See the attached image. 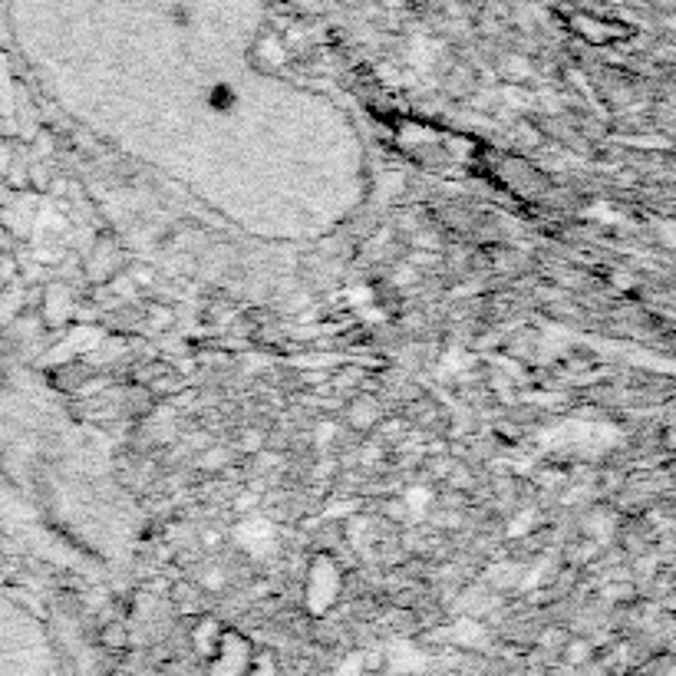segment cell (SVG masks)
Wrapping results in <instances>:
<instances>
[{
    "label": "cell",
    "mask_w": 676,
    "mask_h": 676,
    "mask_svg": "<svg viewBox=\"0 0 676 676\" xmlns=\"http://www.w3.org/2000/svg\"><path fill=\"white\" fill-rule=\"evenodd\" d=\"M337 594H340V571L327 554H320L307 574V610L324 617L337 604Z\"/></svg>",
    "instance_id": "1"
},
{
    "label": "cell",
    "mask_w": 676,
    "mask_h": 676,
    "mask_svg": "<svg viewBox=\"0 0 676 676\" xmlns=\"http://www.w3.org/2000/svg\"><path fill=\"white\" fill-rule=\"evenodd\" d=\"M255 660H258V653L251 650V643L241 633L228 630L218 653L209 663V676H251Z\"/></svg>",
    "instance_id": "2"
},
{
    "label": "cell",
    "mask_w": 676,
    "mask_h": 676,
    "mask_svg": "<svg viewBox=\"0 0 676 676\" xmlns=\"http://www.w3.org/2000/svg\"><path fill=\"white\" fill-rule=\"evenodd\" d=\"M235 544L251 557H271L278 551V525L264 515H245L235 525Z\"/></svg>",
    "instance_id": "3"
},
{
    "label": "cell",
    "mask_w": 676,
    "mask_h": 676,
    "mask_svg": "<svg viewBox=\"0 0 676 676\" xmlns=\"http://www.w3.org/2000/svg\"><path fill=\"white\" fill-rule=\"evenodd\" d=\"M225 633H228V630H222V623H218V620L205 617V620H199V627L192 630V643H195V650H199L202 656H209V660H212V656L218 653V646H222Z\"/></svg>",
    "instance_id": "4"
},
{
    "label": "cell",
    "mask_w": 676,
    "mask_h": 676,
    "mask_svg": "<svg viewBox=\"0 0 676 676\" xmlns=\"http://www.w3.org/2000/svg\"><path fill=\"white\" fill-rule=\"evenodd\" d=\"M429 505H432V492L422 488V485H413V488L403 492V498H399V505H393V511L409 518V521H419L429 511Z\"/></svg>",
    "instance_id": "5"
},
{
    "label": "cell",
    "mask_w": 676,
    "mask_h": 676,
    "mask_svg": "<svg viewBox=\"0 0 676 676\" xmlns=\"http://www.w3.org/2000/svg\"><path fill=\"white\" fill-rule=\"evenodd\" d=\"M472 367H475V357H472L469 350H462V347H449L446 357H442V373H449V376L465 373V370H472Z\"/></svg>",
    "instance_id": "6"
},
{
    "label": "cell",
    "mask_w": 676,
    "mask_h": 676,
    "mask_svg": "<svg viewBox=\"0 0 676 676\" xmlns=\"http://www.w3.org/2000/svg\"><path fill=\"white\" fill-rule=\"evenodd\" d=\"M584 534H587V538H594V541H604V538L610 534V518H607V511L590 515V518L584 521Z\"/></svg>",
    "instance_id": "7"
},
{
    "label": "cell",
    "mask_w": 676,
    "mask_h": 676,
    "mask_svg": "<svg viewBox=\"0 0 676 676\" xmlns=\"http://www.w3.org/2000/svg\"><path fill=\"white\" fill-rule=\"evenodd\" d=\"M350 419H353V426L367 429V426L376 422V406H373L370 399H363V403H357V406L350 409Z\"/></svg>",
    "instance_id": "8"
},
{
    "label": "cell",
    "mask_w": 676,
    "mask_h": 676,
    "mask_svg": "<svg viewBox=\"0 0 676 676\" xmlns=\"http://www.w3.org/2000/svg\"><path fill=\"white\" fill-rule=\"evenodd\" d=\"M343 297H347V304H353V307H357V304H370V301H373V291H370V288H363V284H357V288H350Z\"/></svg>",
    "instance_id": "9"
},
{
    "label": "cell",
    "mask_w": 676,
    "mask_h": 676,
    "mask_svg": "<svg viewBox=\"0 0 676 676\" xmlns=\"http://www.w3.org/2000/svg\"><path fill=\"white\" fill-rule=\"evenodd\" d=\"M587 653H590L587 643H571V646H567V663H584Z\"/></svg>",
    "instance_id": "10"
},
{
    "label": "cell",
    "mask_w": 676,
    "mask_h": 676,
    "mask_svg": "<svg viewBox=\"0 0 676 676\" xmlns=\"http://www.w3.org/2000/svg\"><path fill=\"white\" fill-rule=\"evenodd\" d=\"M334 432H337V429H334L330 422H320V429L314 432V439H317V446H327V442L334 439Z\"/></svg>",
    "instance_id": "11"
},
{
    "label": "cell",
    "mask_w": 676,
    "mask_h": 676,
    "mask_svg": "<svg viewBox=\"0 0 676 676\" xmlns=\"http://www.w3.org/2000/svg\"><path fill=\"white\" fill-rule=\"evenodd\" d=\"M103 640H110V646H123V643H126V633H123V627L116 623V627H110V633H103Z\"/></svg>",
    "instance_id": "12"
},
{
    "label": "cell",
    "mask_w": 676,
    "mask_h": 676,
    "mask_svg": "<svg viewBox=\"0 0 676 676\" xmlns=\"http://www.w3.org/2000/svg\"><path fill=\"white\" fill-rule=\"evenodd\" d=\"M222 584H225V574H222V567H212V571L205 574V587H215V590H218Z\"/></svg>",
    "instance_id": "13"
}]
</instances>
